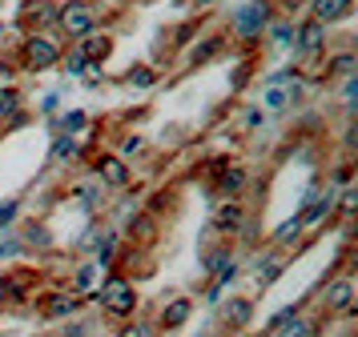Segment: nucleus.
Masks as SVG:
<instances>
[{"label":"nucleus","mask_w":358,"mask_h":337,"mask_svg":"<svg viewBox=\"0 0 358 337\" xmlns=\"http://www.w3.org/2000/svg\"><path fill=\"white\" fill-rule=\"evenodd\" d=\"M57 29L69 32L73 40H85L89 32H97V13L89 0H69L65 8H57Z\"/></svg>","instance_id":"1"},{"label":"nucleus","mask_w":358,"mask_h":337,"mask_svg":"<svg viewBox=\"0 0 358 337\" xmlns=\"http://www.w3.org/2000/svg\"><path fill=\"white\" fill-rule=\"evenodd\" d=\"M97 297H101V309H105L109 317H133V313H137V289H133V281H125V277H109Z\"/></svg>","instance_id":"2"},{"label":"nucleus","mask_w":358,"mask_h":337,"mask_svg":"<svg viewBox=\"0 0 358 337\" xmlns=\"http://www.w3.org/2000/svg\"><path fill=\"white\" fill-rule=\"evenodd\" d=\"M24 68H33V73H45V68H52V64L61 61V48H57V40H49V36H41V32H33L29 40H24Z\"/></svg>","instance_id":"3"},{"label":"nucleus","mask_w":358,"mask_h":337,"mask_svg":"<svg viewBox=\"0 0 358 337\" xmlns=\"http://www.w3.org/2000/svg\"><path fill=\"white\" fill-rule=\"evenodd\" d=\"M77 305H81L77 293H69V289H49V293L36 297V313H41L45 321H61V317H73Z\"/></svg>","instance_id":"4"},{"label":"nucleus","mask_w":358,"mask_h":337,"mask_svg":"<svg viewBox=\"0 0 358 337\" xmlns=\"http://www.w3.org/2000/svg\"><path fill=\"white\" fill-rule=\"evenodd\" d=\"M33 289H36V269H29V265H17V269H8L0 277V297L4 301H24Z\"/></svg>","instance_id":"5"},{"label":"nucleus","mask_w":358,"mask_h":337,"mask_svg":"<svg viewBox=\"0 0 358 337\" xmlns=\"http://www.w3.org/2000/svg\"><path fill=\"white\" fill-rule=\"evenodd\" d=\"M93 173H97V181L105 189H125V185H129V160L105 153V157L93 160Z\"/></svg>","instance_id":"6"},{"label":"nucleus","mask_w":358,"mask_h":337,"mask_svg":"<svg viewBox=\"0 0 358 337\" xmlns=\"http://www.w3.org/2000/svg\"><path fill=\"white\" fill-rule=\"evenodd\" d=\"M322 305L330 313H350V305H355V277H334L322 293Z\"/></svg>","instance_id":"7"},{"label":"nucleus","mask_w":358,"mask_h":337,"mask_svg":"<svg viewBox=\"0 0 358 337\" xmlns=\"http://www.w3.org/2000/svg\"><path fill=\"white\" fill-rule=\"evenodd\" d=\"M213 229L217 233H242L245 229V205L242 201H217V209H213Z\"/></svg>","instance_id":"8"},{"label":"nucleus","mask_w":358,"mask_h":337,"mask_svg":"<svg viewBox=\"0 0 358 337\" xmlns=\"http://www.w3.org/2000/svg\"><path fill=\"white\" fill-rule=\"evenodd\" d=\"M245 181H250V173H245L242 165H226L222 177H217V197H222V201H242Z\"/></svg>","instance_id":"9"},{"label":"nucleus","mask_w":358,"mask_h":337,"mask_svg":"<svg viewBox=\"0 0 358 337\" xmlns=\"http://www.w3.org/2000/svg\"><path fill=\"white\" fill-rule=\"evenodd\" d=\"M189 313H194V301H189V297H173V301L162 305V317H157V325H162L165 334H173V329H181V325L189 321Z\"/></svg>","instance_id":"10"},{"label":"nucleus","mask_w":358,"mask_h":337,"mask_svg":"<svg viewBox=\"0 0 358 337\" xmlns=\"http://www.w3.org/2000/svg\"><path fill=\"white\" fill-rule=\"evenodd\" d=\"M222 321H226V329H245L254 321V301L250 297H229L222 305Z\"/></svg>","instance_id":"11"},{"label":"nucleus","mask_w":358,"mask_h":337,"mask_svg":"<svg viewBox=\"0 0 358 337\" xmlns=\"http://www.w3.org/2000/svg\"><path fill=\"white\" fill-rule=\"evenodd\" d=\"M294 45H298V52H318V48H326V24L306 20L302 29L294 32Z\"/></svg>","instance_id":"12"},{"label":"nucleus","mask_w":358,"mask_h":337,"mask_svg":"<svg viewBox=\"0 0 358 337\" xmlns=\"http://www.w3.org/2000/svg\"><path fill=\"white\" fill-rule=\"evenodd\" d=\"M266 0H254V4H250V8H242V13H238V32H242V36H258L262 29H266Z\"/></svg>","instance_id":"13"},{"label":"nucleus","mask_w":358,"mask_h":337,"mask_svg":"<svg viewBox=\"0 0 358 337\" xmlns=\"http://www.w3.org/2000/svg\"><path fill=\"white\" fill-rule=\"evenodd\" d=\"M109 52H113V36H109V32H89V36H85V45H81L85 64H101Z\"/></svg>","instance_id":"14"},{"label":"nucleus","mask_w":358,"mask_h":337,"mask_svg":"<svg viewBox=\"0 0 358 337\" xmlns=\"http://www.w3.org/2000/svg\"><path fill=\"white\" fill-rule=\"evenodd\" d=\"M129 237L141 241V245H153V241H157V217H153V213H137L129 221Z\"/></svg>","instance_id":"15"},{"label":"nucleus","mask_w":358,"mask_h":337,"mask_svg":"<svg viewBox=\"0 0 358 337\" xmlns=\"http://www.w3.org/2000/svg\"><path fill=\"white\" fill-rule=\"evenodd\" d=\"M350 16V0H314V20L318 24H330V20H342Z\"/></svg>","instance_id":"16"},{"label":"nucleus","mask_w":358,"mask_h":337,"mask_svg":"<svg viewBox=\"0 0 358 337\" xmlns=\"http://www.w3.org/2000/svg\"><path fill=\"white\" fill-rule=\"evenodd\" d=\"M24 16H29V20H36V29H49V24H57V8H52L49 0H36V4H29V8H24Z\"/></svg>","instance_id":"17"},{"label":"nucleus","mask_w":358,"mask_h":337,"mask_svg":"<svg viewBox=\"0 0 358 337\" xmlns=\"http://www.w3.org/2000/svg\"><path fill=\"white\" fill-rule=\"evenodd\" d=\"M274 334L278 337H314V321H306V317H286V321H282V325H278V329H274Z\"/></svg>","instance_id":"18"},{"label":"nucleus","mask_w":358,"mask_h":337,"mask_svg":"<svg viewBox=\"0 0 358 337\" xmlns=\"http://www.w3.org/2000/svg\"><path fill=\"white\" fill-rule=\"evenodd\" d=\"M330 209H334V197L326 193V197H318V201H314V205L302 213V225H310V229H314V225L322 221V217H330Z\"/></svg>","instance_id":"19"},{"label":"nucleus","mask_w":358,"mask_h":337,"mask_svg":"<svg viewBox=\"0 0 358 337\" xmlns=\"http://www.w3.org/2000/svg\"><path fill=\"white\" fill-rule=\"evenodd\" d=\"M330 68H326V77H355V52H338V57H330Z\"/></svg>","instance_id":"20"},{"label":"nucleus","mask_w":358,"mask_h":337,"mask_svg":"<svg viewBox=\"0 0 358 337\" xmlns=\"http://www.w3.org/2000/svg\"><path fill=\"white\" fill-rule=\"evenodd\" d=\"M306 225H302V213L298 217H290V221H282V229L274 233V245H290V241H298V233H302Z\"/></svg>","instance_id":"21"},{"label":"nucleus","mask_w":358,"mask_h":337,"mask_svg":"<svg viewBox=\"0 0 358 337\" xmlns=\"http://www.w3.org/2000/svg\"><path fill=\"white\" fill-rule=\"evenodd\" d=\"M222 45H226L222 36H210V40H201V45L194 48V57H189V61H194V64H206L210 57H217V52H222Z\"/></svg>","instance_id":"22"},{"label":"nucleus","mask_w":358,"mask_h":337,"mask_svg":"<svg viewBox=\"0 0 358 337\" xmlns=\"http://www.w3.org/2000/svg\"><path fill=\"white\" fill-rule=\"evenodd\" d=\"M290 96L294 100H298V84H294V89H270V93H266V109H286V105H290Z\"/></svg>","instance_id":"23"},{"label":"nucleus","mask_w":358,"mask_h":337,"mask_svg":"<svg viewBox=\"0 0 358 337\" xmlns=\"http://www.w3.org/2000/svg\"><path fill=\"white\" fill-rule=\"evenodd\" d=\"M69 157H77V144H73V137H57V144H52V160H61V165H65Z\"/></svg>","instance_id":"24"},{"label":"nucleus","mask_w":358,"mask_h":337,"mask_svg":"<svg viewBox=\"0 0 358 337\" xmlns=\"http://www.w3.org/2000/svg\"><path fill=\"white\" fill-rule=\"evenodd\" d=\"M125 80H129V84H137V89H149V84H153V68H145V64H137V68H129V73H125Z\"/></svg>","instance_id":"25"},{"label":"nucleus","mask_w":358,"mask_h":337,"mask_svg":"<svg viewBox=\"0 0 358 337\" xmlns=\"http://www.w3.org/2000/svg\"><path fill=\"white\" fill-rule=\"evenodd\" d=\"M355 205H358V193L350 189V185H346V189H342V197H338V217H342V221H350Z\"/></svg>","instance_id":"26"},{"label":"nucleus","mask_w":358,"mask_h":337,"mask_svg":"<svg viewBox=\"0 0 358 337\" xmlns=\"http://www.w3.org/2000/svg\"><path fill=\"white\" fill-rule=\"evenodd\" d=\"M153 334H157V325H149V321H129L117 337H153Z\"/></svg>","instance_id":"27"},{"label":"nucleus","mask_w":358,"mask_h":337,"mask_svg":"<svg viewBox=\"0 0 358 337\" xmlns=\"http://www.w3.org/2000/svg\"><path fill=\"white\" fill-rule=\"evenodd\" d=\"M20 109V93L17 89H4L0 93V117H8V112H17Z\"/></svg>","instance_id":"28"},{"label":"nucleus","mask_w":358,"mask_h":337,"mask_svg":"<svg viewBox=\"0 0 358 337\" xmlns=\"http://www.w3.org/2000/svg\"><path fill=\"white\" fill-rule=\"evenodd\" d=\"M282 265H286L282 257H270V265H266V269H258V281H262V285H270L278 273H282Z\"/></svg>","instance_id":"29"},{"label":"nucleus","mask_w":358,"mask_h":337,"mask_svg":"<svg viewBox=\"0 0 358 337\" xmlns=\"http://www.w3.org/2000/svg\"><path fill=\"white\" fill-rule=\"evenodd\" d=\"M97 269H101V265H85V269L77 273V289H89V285H93V277H97Z\"/></svg>","instance_id":"30"},{"label":"nucleus","mask_w":358,"mask_h":337,"mask_svg":"<svg viewBox=\"0 0 358 337\" xmlns=\"http://www.w3.org/2000/svg\"><path fill=\"white\" fill-rule=\"evenodd\" d=\"M81 125H85V112H69V117H65V133H69V137H73Z\"/></svg>","instance_id":"31"},{"label":"nucleus","mask_w":358,"mask_h":337,"mask_svg":"<svg viewBox=\"0 0 358 337\" xmlns=\"http://www.w3.org/2000/svg\"><path fill=\"white\" fill-rule=\"evenodd\" d=\"M13 217H17V201H8V205H0V229H4V225L13 221Z\"/></svg>","instance_id":"32"},{"label":"nucleus","mask_w":358,"mask_h":337,"mask_svg":"<svg viewBox=\"0 0 358 337\" xmlns=\"http://www.w3.org/2000/svg\"><path fill=\"white\" fill-rule=\"evenodd\" d=\"M274 36L282 40V45H290V40H294V29H290V24H274Z\"/></svg>","instance_id":"33"},{"label":"nucleus","mask_w":358,"mask_h":337,"mask_svg":"<svg viewBox=\"0 0 358 337\" xmlns=\"http://www.w3.org/2000/svg\"><path fill=\"white\" fill-rule=\"evenodd\" d=\"M69 73H85V57H81V52H73V57H69Z\"/></svg>","instance_id":"34"},{"label":"nucleus","mask_w":358,"mask_h":337,"mask_svg":"<svg viewBox=\"0 0 358 337\" xmlns=\"http://www.w3.org/2000/svg\"><path fill=\"white\" fill-rule=\"evenodd\" d=\"M29 241H33V245H36V241H41V245H49V233H45V229H36V225H33V229H29Z\"/></svg>","instance_id":"35"},{"label":"nucleus","mask_w":358,"mask_h":337,"mask_svg":"<svg viewBox=\"0 0 358 337\" xmlns=\"http://www.w3.org/2000/svg\"><path fill=\"white\" fill-rule=\"evenodd\" d=\"M226 337H245V334H242V329H229V334H226Z\"/></svg>","instance_id":"36"},{"label":"nucleus","mask_w":358,"mask_h":337,"mask_svg":"<svg viewBox=\"0 0 358 337\" xmlns=\"http://www.w3.org/2000/svg\"><path fill=\"white\" fill-rule=\"evenodd\" d=\"M189 4H201V8H206V4H210V0H189Z\"/></svg>","instance_id":"37"},{"label":"nucleus","mask_w":358,"mask_h":337,"mask_svg":"<svg viewBox=\"0 0 358 337\" xmlns=\"http://www.w3.org/2000/svg\"><path fill=\"white\" fill-rule=\"evenodd\" d=\"M89 4H93V0H89Z\"/></svg>","instance_id":"38"},{"label":"nucleus","mask_w":358,"mask_h":337,"mask_svg":"<svg viewBox=\"0 0 358 337\" xmlns=\"http://www.w3.org/2000/svg\"><path fill=\"white\" fill-rule=\"evenodd\" d=\"M61 337H65V334H61Z\"/></svg>","instance_id":"39"}]
</instances>
